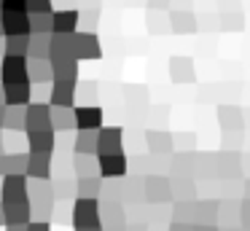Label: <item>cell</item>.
<instances>
[{"label":"cell","instance_id":"cell-7","mask_svg":"<svg viewBox=\"0 0 250 231\" xmlns=\"http://www.w3.org/2000/svg\"><path fill=\"white\" fill-rule=\"evenodd\" d=\"M124 153V129L121 126H103L97 132V156Z\"/></svg>","mask_w":250,"mask_h":231},{"label":"cell","instance_id":"cell-31","mask_svg":"<svg viewBox=\"0 0 250 231\" xmlns=\"http://www.w3.org/2000/svg\"><path fill=\"white\" fill-rule=\"evenodd\" d=\"M103 177H76V199H100Z\"/></svg>","mask_w":250,"mask_h":231},{"label":"cell","instance_id":"cell-15","mask_svg":"<svg viewBox=\"0 0 250 231\" xmlns=\"http://www.w3.org/2000/svg\"><path fill=\"white\" fill-rule=\"evenodd\" d=\"M218 164V177H226V180H237L239 172H242V156L237 150H221L215 156Z\"/></svg>","mask_w":250,"mask_h":231},{"label":"cell","instance_id":"cell-17","mask_svg":"<svg viewBox=\"0 0 250 231\" xmlns=\"http://www.w3.org/2000/svg\"><path fill=\"white\" fill-rule=\"evenodd\" d=\"M169 30L178 32V35H191V32L199 30V19L191 8H183V11H169Z\"/></svg>","mask_w":250,"mask_h":231},{"label":"cell","instance_id":"cell-29","mask_svg":"<svg viewBox=\"0 0 250 231\" xmlns=\"http://www.w3.org/2000/svg\"><path fill=\"white\" fill-rule=\"evenodd\" d=\"M51 126L54 132L76 129V107H51Z\"/></svg>","mask_w":250,"mask_h":231},{"label":"cell","instance_id":"cell-59","mask_svg":"<svg viewBox=\"0 0 250 231\" xmlns=\"http://www.w3.org/2000/svg\"><path fill=\"white\" fill-rule=\"evenodd\" d=\"M83 231H103V226H97V229H83Z\"/></svg>","mask_w":250,"mask_h":231},{"label":"cell","instance_id":"cell-34","mask_svg":"<svg viewBox=\"0 0 250 231\" xmlns=\"http://www.w3.org/2000/svg\"><path fill=\"white\" fill-rule=\"evenodd\" d=\"M221 30H229V32L245 30V11L242 8H226V14H221Z\"/></svg>","mask_w":250,"mask_h":231},{"label":"cell","instance_id":"cell-46","mask_svg":"<svg viewBox=\"0 0 250 231\" xmlns=\"http://www.w3.org/2000/svg\"><path fill=\"white\" fill-rule=\"evenodd\" d=\"M169 231H194V226H183V223H169Z\"/></svg>","mask_w":250,"mask_h":231},{"label":"cell","instance_id":"cell-11","mask_svg":"<svg viewBox=\"0 0 250 231\" xmlns=\"http://www.w3.org/2000/svg\"><path fill=\"white\" fill-rule=\"evenodd\" d=\"M54 81H76L78 84V59L73 54H49Z\"/></svg>","mask_w":250,"mask_h":231},{"label":"cell","instance_id":"cell-12","mask_svg":"<svg viewBox=\"0 0 250 231\" xmlns=\"http://www.w3.org/2000/svg\"><path fill=\"white\" fill-rule=\"evenodd\" d=\"M76 81H54L49 91V105L51 107H76Z\"/></svg>","mask_w":250,"mask_h":231},{"label":"cell","instance_id":"cell-6","mask_svg":"<svg viewBox=\"0 0 250 231\" xmlns=\"http://www.w3.org/2000/svg\"><path fill=\"white\" fill-rule=\"evenodd\" d=\"M33 132H54V126H51V105L49 102H33V105H27L24 134H33Z\"/></svg>","mask_w":250,"mask_h":231},{"label":"cell","instance_id":"cell-10","mask_svg":"<svg viewBox=\"0 0 250 231\" xmlns=\"http://www.w3.org/2000/svg\"><path fill=\"white\" fill-rule=\"evenodd\" d=\"M146 202V177L140 175H126L121 180V204H129V207H137V204Z\"/></svg>","mask_w":250,"mask_h":231},{"label":"cell","instance_id":"cell-40","mask_svg":"<svg viewBox=\"0 0 250 231\" xmlns=\"http://www.w3.org/2000/svg\"><path fill=\"white\" fill-rule=\"evenodd\" d=\"M27 14H54V0H27Z\"/></svg>","mask_w":250,"mask_h":231},{"label":"cell","instance_id":"cell-35","mask_svg":"<svg viewBox=\"0 0 250 231\" xmlns=\"http://www.w3.org/2000/svg\"><path fill=\"white\" fill-rule=\"evenodd\" d=\"M6 57H27L30 51V35H17V38H6Z\"/></svg>","mask_w":250,"mask_h":231},{"label":"cell","instance_id":"cell-36","mask_svg":"<svg viewBox=\"0 0 250 231\" xmlns=\"http://www.w3.org/2000/svg\"><path fill=\"white\" fill-rule=\"evenodd\" d=\"M24 124H27V107H8L3 129H8V132H22Z\"/></svg>","mask_w":250,"mask_h":231},{"label":"cell","instance_id":"cell-30","mask_svg":"<svg viewBox=\"0 0 250 231\" xmlns=\"http://www.w3.org/2000/svg\"><path fill=\"white\" fill-rule=\"evenodd\" d=\"M73 175L76 177H100L97 156H73Z\"/></svg>","mask_w":250,"mask_h":231},{"label":"cell","instance_id":"cell-45","mask_svg":"<svg viewBox=\"0 0 250 231\" xmlns=\"http://www.w3.org/2000/svg\"><path fill=\"white\" fill-rule=\"evenodd\" d=\"M169 3H172V0H148L151 8H169Z\"/></svg>","mask_w":250,"mask_h":231},{"label":"cell","instance_id":"cell-16","mask_svg":"<svg viewBox=\"0 0 250 231\" xmlns=\"http://www.w3.org/2000/svg\"><path fill=\"white\" fill-rule=\"evenodd\" d=\"M146 143L151 156H169L175 150V137L164 129H148L146 132Z\"/></svg>","mask_w":250,"mask_h":231},{"label":"cell","instance_id":"cell-27","mask_svg":"<svg viewBox=\"0 0 250 231\" xmlns=\"http://www.w3.org/2000/svg\"><path fill=\"white\" fill-rule=\"evenodd\" d=\"M73 156H97V132H76Z\"/></svg>","mask_w":250,"mask_h":231},{"label":"cell","instance_id":"cell-47","mask_svg":"<svg viewBox=\"0 0 250 231\" xmlns=\"http://www.w3.org/2000/svg\"><path fill=\"white\" fill-rule=\"evenodd\" d=\"M126 231H148L146 223H126Z\"/></svg>","mask_w":250,"mask_h":231},{"label":"cell","instance_id":"cell-14","mask_svg":"<svg viewBox=\"0 0 250 231\" xmlns=\"http://www.w3.org/2000/svg\"><path fill=\"white\" fill-rule=\"evenodd\" d=\"M3 102L6 107H27L33 105V84H11L3 86Z\"/></svg>","mask_w":250,"mask_h":231},{"label":"cell","instance_id":"cell-53","mask_svg":"<svg viewBox=\"0 0 250 231\" xmlns=\"http://www.w3.org/2000/svg\"><path fill=\"white\" fill-rule=\"evenodd\" d=\"M0 226H6V218H3V204H0Z\"/></svg>","mask_w":250,"mask_h":231},{"label":"cell","instance_id":"cell-58","mask_svg":"<svg viewBox=\"0 0 250 231\" xmlns=\"http://www.w3.org/2000/svg\"><path fill=\"white\" fill-rule=\"evenodd\" d=\"M0 35H3V14H0Z\"/></svg>","mask_w":250,"mask_h":231},{"label":"cell","instance_id":"cell-21","mask_svg":"<svg viewBox=\"0 0 250 231\" xmlns=\"http://www.w3.org/2000/svg\"><path fill=\"white\" fill-rule=\"evenodd\" d=\"M218 121H221L223 132L234 134V132H242L245 129V116L237 105H221L218 107Z\"/></svg>","mask_w":250,"mask_h":231},{"label":"cell","instance_id":"cell-49","mask_svg":"<svg viewBox=\"0 0 250 231\" xmlns=\"http://www.w3.org/2000/svg\"><path fill=\"white\" fill-rule=\"evenodd\" d=\"M194 231H221V229L212 223V226H194Z\"/></svg>","mask_w":250,"mask_h":231},{"label":"cell","instance_id":"cell-5","mask_svg":"<svg viewBox=\"0 0 250 231\" xmlns=\"http://www.w3.org/2000/svg\"><path fill=\"white\" fill-rule=\"evenodd\" d=\"M73 54H76L78 62H83V59H100V57H103V46H100L97 32H92V30H78L76 35H73Z\"/></svg>","mask_w":250,"mask_h":231},{"label":"cell","instance_id":"cell-32","mask_svg":"<svg viewBox=\"0 0 250 231\" xmlns=\"http://www.w3.org/2000/svg\"><path fill=\"white\" fill-rule=\"evenodd\" d=\"M49 51H51V35H30L27 59H49Z\"/></svg>","mask_w":250,"mask_h":231},{"label":"cell","instance_id":"cell-48","mask_svg":"<svg viewBox=\"0 0 250 231\" xmlns=\"http://www.w3.org/2000/svg\"><path fill=\"white\" fill-rule=\"evenodd\" d=\"M6 113H8V107L0 105V132H3V124H6Z\"/></svg>","mask_w":250,"mask_h":231},{"label":"cell","instance_id":"cell-24","mask_svg":"<svg viewBox=\"0 0 250 231\" xmlns=\"http://www.w3.org/2000/svg\"><path fill=\"white\" fill-rule=\"evenodd\" d=\"M27 78H30V84H33V86L54 84V70H51V62H49V59H30Z\"/></svg>","mask_w":250,"mask_h":231},{"label":"cell","instance_id":"cell-20","mask_svg":"<svg viewBox=\"0 0 250 231\" xmlns=\"http://www.w3.org/2000/svg\"><path fill=\"white\" fill-rule=\"evenodd\" d=\"M169 75L175 84H191L196 78V67L191 57H172L169 59Z\"/></svg>","mask_w":250,"mask_h":231},{"label":"cell","instance_id":"cell-13","mask_svg":"<svg viewBox=\"0 0 250 231\" xmlns=\"http://www.w3.org/2000/svg\"><path fill=\"white\" fill-rule=\"evenodd\" d=\"M78 24H81V11L60 8V11H54V32L51 35H76Z\"/></svg>","mask_w":250,"mask_h":231},{"label":"cell","instance_id":"cell-41","mask_svg":"<svg viewBox=\"0 0 250 231\" xmlns=\"http://www.w3.org/2000/svg\"><path fill=\"white\" fill-rule=\"evenodd\" d=\"M27 14V0H3V14Z\"/></svg>","mask_w":250,"mask_h":231},{"label":"cell","instance_id":"cell-26","mask_svg":"<svg viewBox=\"0 0 250 231\" xmlns=\"http://www.w3.org/2000/svg\"><path fill=\"white\" fill-rule=\"evenodd\" d=\"M6 226H30L33 223V207L30 204H3Z\"/></svg>","mask_w":250,"mask_h":231},{"label":"cell","instance_id":"cell-9","mask_svg":"<svg viewBox=\"0 0 250 231\" xmlns=\"http://www.w3.org/2000/svg\"><path fill=\"white\" fill-rule=\"evenodd\" d=\"M103 129V107L78 105L76 107V132H100Z\"/></svg>","mask_w":250,"mask_h":231},{"label":"cell","instance_id":"cell-43","mask_svg":"<svg viewBox=\"0 0 250 231\" xmlns=\"http://www.w3.org/2000/svg\"><path fill=\"white\" fill-rule=\"evenodd\" d=\"M175 145H180V148H186V153H194V148H196V143H194V134H191V132H186V134H178V137H175Z\"/></svg>","mask_w":250,"mask_h":231},{"label":"cell","instance_id":"cell-52","mask_svg":"<svg viewBox=\"0 0 250 231\" xmlns=\"http://www.w3.org/2000/svg\"><path fill=\"white\" fill-rule=\"evenodd\" d=\"M6 231H27V226H8Z\"/></svg>","mask_w":250,"mask_h":231},{"label":"cell","instance_id":"cell-37","mask_svg":"<svg viewBox=\"0 0 250 231\" xmlns=\"http://www.w3.org/2000/svg\"><path fill=\"white\" fill-rule=\"evenodd\" d=\"M172 223L194 226V202H172Z\"/></svg>","mask_w":250,"mask_h":231},{"label":"cell","instance_id":"cell-33","mask_svg":"<svg viewBox=\"0 0 250 231\" xmlns=\"http://www.w3.org/2000/svg\"><path fill=\"white\" fill-rule=\"evenodd\" d=\"M54 32V14L30 16V35H51Z\"/></svg>","mask_w":250,"mask_h":231},{"label":"cell","instance_id":"cell-56","mask_svg":"<svg viewBox=\"0 0 250 231\" xmlns=\"http://www.w3.org/2000/svg\"><path fill=\"white\" fill-rule=\"evenodd\" d=\"M3 150H6V148H3V137H0V156H6V153H3Z\"/></svg>","mask_w":250,"mask_h":231},{"label":"cell","instance_id":"cell-51","mask_svg":"<svg viewBox=\"0 0 250 231\" xmlns=\"http://www.w3.org/2000/svg\"><path fill=\"white\" fill-rule=\"evenodd\" d=\"M221 231H245V229H242V226H223Z\"/></svg>","mask_w":250,"mask_h":231},{"label":"cell","instance_id":"cell-22","mask_svg":"<svg viewBox=\"0 0 250 231\" xmlns=\"http://www.w3.org/2000/svg\"><path fill=\"white\" fill-rule=\"evenodd\" d=\"M54 159L51 156H33L30 153V161H27V172L24 175L30 177V180H51L54 177Z\"/></svg>","mask_w":250,"mask_h":231},{"label":"cell","instance_id":"cell-44","mask_svg":"<svg viewBox=\"0 0 250 231\" xmlns=\"http://www.w3.org/2000/svg\"><path fill=\"white\" fill-rule=\"evenodd\" d=\"M27 231H49V220H33L27 226Z\"/></svg>","mask_w":250,"mask_h":231},{"label":"cell","instance_id":"cell-28","mask_svg":"<svg viewBox=\"0 0 250 231\" xmlns=\"http://www.w3.org/2000/svg\"><path fill=\"white\" fill-rule=\"evenodd\" d=\"M27 161H30V150L22 153V150H14V153L3 156V177L6 175H24L27 172Z\"/></svg>","mask_w":250,"mask_h":231},{"label":"cell","instance_id":"cell-54","mask_svg":"<svg viewBox=\"0 0 250 231\" xmlns=\"http://www.w3.org/2000/svg\"><path fill=\"white\" fill-rule=\"evenodd\" d=\"M6 57V46H3V43H0V59Z\"/></svg>","mask_w":250,"mask_h":231},{"label":"cell","instance_id":"cell-18","mask_svg":"<svg viewBox=\"0 0 250 231\" xmlns=\"http://www.w3.org/2000/svg\"><path fill=\"white\" fill-rule=\"evenodd\" d=\"M218 210H221L218 199H196L194 202V226L218 223Z\"/></svg>","mask_w":250,"mask_h":231},{"label":"cell","instance_id":"cell-4","mask_svg":"<svg viewBox=\"0 0 250 231\" xmlns=\"http://www.w3.org/2000/svg\"><path fill=\"white\" fill-rule=\"evenodd\" d=\"M27 57H3L0 59V84L11 86V84H27Z\"/></svg>","mask_w":250,"mask_h":231},{"label":"cell","instance_id":"cell-60","mask_svg":"<svg viewBox=\"0 0 250 231\" xmlns=\"http://www.w3.org/2000/svg\"><path fill=\"white\" fill-rule=\"evenodd\" d=\"M0 14H3V0H0Z\"/></svg>","mask_w":250,"mask_h":231},{"label":"cell","instance_id":"cell-3","mask_svg":"<svg viewBox=\"0 0 250 231\" xmlns=\"http://www.w3.org/2000/svg\"><path fill=\"white\" fill-rule=\"evenodd\" d=\"M172 199H175V191H172L169 175H148L146 177V204L164 207V204H172Z\"/></svg>","mask_w":250,"mask_h":231},{"label":"cell","instance_id":"cell-50","mask_svg":"<svg viewBox=\"0 0 250 231\" xmlns=\"http://www.w3.org/2000/svg\"><path fill=\"white\" fill-rule=\"evenodd\" d=\"M242 191H245V199H250V177L242 183Z\"/></svg>","mask_w":250,"mask_h":231},{"label":"cell","instance_id":"cell-19","mask_svg":"<svg viewBox=\"0 0 250 231\" xmlns=\"http://www.w3.org/2000/svg\"><path fill=\"white\" fill-rule=\"evenodd\" d=\"M24 137H27V148L33 156H51L57 148V132H33Z\"/></svg>","mask_w":250,"mask_h":231},{"label":"cell","instance_id":"cell-38","mask_svg":"<svg viewBox=\"0 0 250 231\" xmlns=\"http://www.w3.org/2000/svg\"><path fill=\"white\" fill-rule=\"evenodd\" d=\"M54 180V199L62 202V199H76V177L73 180H65V177H51Z\"/></svg>","mask_w":250,"mask_h":231},{"label":"cell","instance_id":"cell-55","mask_svg":"<svg viewBox=\"0 0 250 231\" xmlns=\"http://www.w3.org/2000/svg\"><path fill=\"white\" fill-rule=\"evenodd\" d=\"M0 105H6V102H3V84H0Z\"/></svg>","mask_w":250,"mask_h":231},{"label":"cell","instance_id":"cell-42","mask_svg":"<svg viewBox=\"0 0 250 231\" xmlns=\"http://www.w3.org/2000/svg\"><path fill=\"white\" fill-rule=\"evenodd\" d=\"M239 223L245 231H250V199H239Z\"/></svg>","mask_w":250,"mask_h":231},{"label":"cell","instance_id":"cell-2","mask_svg":"<svg viewBox=\"0 0 250 231\" xmlns=\"http://www.w3.org/2000/svg\"><path fill=\"white\" fill-rule=\"evenodd\" d=\"M0 204H30L27 175H6L0 183Z\"/></svg>","mask_w":250,"mask_h":231},{"label":"cell","instance_id":"cell-39","mask_svg":"<svg viewBox=\"0 0 250 231\" xmlns=\"http://www.w3.org/2000/svg\"><path fill=\"white\" fill-rule=\"evenodd\" d=\"M100 202H121V180H103Z\"/></svg>","mask_w":250,"mask_h":231},{"label":"cell","instance_id":"cell-23","mask_svg":"<svg viewBox=\"0 0 250 231\" xmlns=\"http://www.w3.org/2000/svg\"><path fill=\"white\" fill-rule=\"evenodd\" d=\"M3 35L17 38V35H30V14H3Z\"/></svg>","mask_w":250,"mask_h":231},{"label":"cell","instance_id":"cell-1","mask_svg":"<svg viewBox=\"0 0 250 231\" xmlns=\"http://www.w3.org/2000/svg\"><path fill=\"white\" fill-rule=\"evenodd\" d=\"M70 223H73L76 231L103 226V218H100V199H76V202H73Z\"/></svg>","mask_w":250,"mask_h":231},{"label":"cell","instance_id":"cell-57","mask_svg":"<svg viewBox=\"0 0 250 231\" xmlns=\"http://www.w3.org/2000/svg\"><path fill=\"white\" fill-rule=\"evenodd\" d=\"M0 177H3V156H0Z\"/></svg>","mask_w":250,"mask_h":231},{"label":"cell","instance_id":"cell-8","mask_svg":"<svg viewBox=\"0 0 250 231\" xmlns=\"http://www.w3.org/2000/svg\"><path fill=\"white\" fill-rule=\"evenodd\" d=\"M97 161H100V177L103 180H124L129 175V159H126V153L97 156Z\"/></svg>","mask_w":250,"mask_h":231},{"label":"cell","instance_id":"cell-25","mask_svg":"<svg viewBox=\"0 0 250 231\" xmlns=\"http://www.w3.org/2000/svg\"><path fill=\"white\" fill-rule=\"evenodd\" d=\"M100 218L103 226H126V207L121 202H100Z\"/></svg>","mask_w":250,"mask_h":231}]
</instances>
